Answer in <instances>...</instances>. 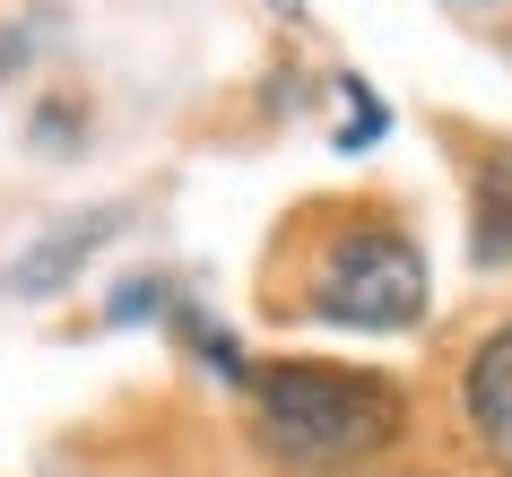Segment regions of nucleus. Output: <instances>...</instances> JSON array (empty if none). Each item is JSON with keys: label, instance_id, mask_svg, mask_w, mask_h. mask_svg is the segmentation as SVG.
Here are the masks:
<instances>
[{"label": "nucleus", "instance_id": "f257e3e1", "mask_svg": "<svg viewBox=\"0 0 512 477\" xmlns=\"http://www.w3.org/2000/svg\"><path fill=\"white\" fill-rule=\"evenodd\" d=\"M270 321H313V330H356V339H408L434 304L426 252L400 209L374 200H313L287 217L270 269H261Z\"/></svg>", "mask_w": 512, "mask_h": 477}, {"label": "nucleus", "instance_id": "f03ea898", "mask_svg": "<svg viewBox=\"0 0 512 477\" xmlns=\"http://www.w3.org/2000/svg\"><path fill=\"white\" fill-rule=\"evenodd\" d=\"M243 425L278 477H374L408 443V391L339 356H270L243 373Z\"/></svg>", "mask_w": 512, "mask_h": 477}, {"label": "nucleus", "instance_id": "7ed1b4c3", "mask_svg": "<svg viewBox=\"0 0 512 477\" xmlns=\"http://www.w3.org/2000/svg\"><path fill=\"white\" fill-rule=\"evenodd\" d=\"M131 217V200H105V209H79V217H61L53 235H35L18 261L0 269V295H27V304H44V295H61L70 278H79L96 252L113 243V226Z\"/></svg>", "mask_w": 512, "mask_h": 477}, {"label": "nucleus", "instance_id": "20e7f679", "mask_svg": "<svg viewBox=\"0 0 512 477\" xmlns=\"http://www.w3.org/2000/svg\"><path fill=\"white\" fill-rule=\"evenodd\" d=\"M460 417L478 434L486 469L512 477V321H495V330L460 356Z\"/></svg>", "mask_w": 512, "mask_h": 477}, {"label": "nucleus", "instance_id": "39448f33", "mask_svg": "<svg viewBox=\"0 0 512 477\" xmlns=\"http://www.w3.org/2000/svg\"><path fill=\"white\" fill-rule=\"evenodd\" d=\"M469 261H512V139H478V157H469Z\"/></svg>", "mask_w": 512, "mask_h": 477}, {"label": "nucleus", "instance_id": "423d86ee", "mask_svg": "<svg viewBox=\"0 0 512 477\" xmlns=\"http://www.w3.org/2000/svg\"><path fill=\"white\" fill-rule=\"evenodd\" d=\"M339 96H348V122H339V139H330V148H339V157H356V148H374L382 131H391V113H382V96L365 79H339Z\"/></svg>", "mask_w": 512, "mask_h": 477}, {"label": "nucleus", "instance_id": "0eeeda50", "mask_svg": "<svg viewBox=\"0 0 512 477\" xmlns=\"http://www.w3.org/2000/svg\"><path fill=\"white\" fill-rule=\"evenodd\" d=\"M157 287H165V278H157V269H139V278H122V287H113V330H122V321H148V313H157Z\"/></svg>", "mask_w": 512, "mask_h": 477}, {"label": "nucleus", "instance_id": "6e6552de", "mask_svg": "<svg viewBox=\"0 0 512 477\" xmlns=\"http://www.w3.org/2000/svg\"><path fill=\"white\" fill-rule=\"evenodd\" d=\"M408 477H443V469H408Z\"/></svg>", "mask_w": 512, "mask_h": 477}]
</instances>
